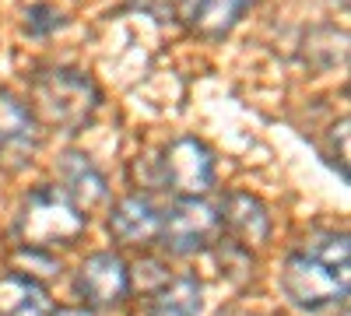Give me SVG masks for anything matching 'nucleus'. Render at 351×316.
<instances>
[{
	"instance_id": "ddd939ff",
	"label": "nucleus",
	"mask_w": 351,
	"mask_h": 316,
	"mask_svg": "<svg viewBox=\"0 0 351 316\" xmlns=\"http://www.w3.org/2000/svg\"><path fill=\"white\" fill-rule=\"evenodd\" d=\"M200 309H204V289L193 274L165 278L148 302V316H200Z\"/></svg>"
},
{
	"instance_id": "9d476101",
	"label": "nucleus",
	"mask_w": 351,
	"mask_h": 316,
	"mask_svg": "<svg viewBox=\"0 0 351 316\" xmlns=\"http://www.w3.org/2000/svg\"><path fill=\"white\" fill-rule=\"evenodd\" d=\"M162 228V211L148 197H123L109 211V236L120 246H152Z\"/></svg>"
},
{
	"instance_id": "9b49d317",
	"label": "nucleus",
	"mask_w": 351,
	"mask_h": 316,
	"mask_svg": "<svg viewBox=\"0 0 351 316\" xmlns=\"http://www.w3.org/2000/svg\"><path fill=\"white\" fill-rule=\"evenodd\" d=\"M56 176H60V190L74 200L81 211L102 204L109 197V186H106V176L99 172V165L88 158L84 151H64L60 155V165H56Z\"/></svg>"
},
{
	"instance_id": "20e7f679",
	"label": "nucleus",
	"mask_w": 351,
	"mask_h": 316,
	"mask_svg": "<svg viewBox=\"0 0 351 316\" xmlns=\"http://www.w3.org/2000/svg\"><path fill=\"white\" fill-rule=\"evenodd\" d=\"M158 239L172 256H193V253L211 250L221 239L218 208H211L204 197L176 200V204L169 208V215H162Z\"/></svg>"
},
{
	"instance_id": "dca6fc26",
	"label": "nucleus",
	"mask_w": 351,
	"mask_h": 316,
	"mask_svg": "<svg viewBox=\"0 0 351 316\" xmlns=\"http://www.w3.org/2000/svg\"><path fill=\"white\" fill-rule=\"evenodd\" d=\"M49 316H95V313L88 309V306H84V309H81V306H64V309H53Z\"/></svg>"
},
{
	"instance_id": "7ed1b4c3",
	"label": "nucleus",
	"mask_w": 351,
	"mask_h": 316,
	"mask_svg": "<svg viewBox=\"0 0 351 316\" xmlns=\"http://www.w3.org/2000/svg\"><path fill=\"white\" fill-rule=\"evenodd\" d=\"M281 292L299 309H309V313L327 309L348 295V271H337L324 260H316L306 250H295L288 253V260L281 267Z\"/></svg>"
},
{
	"instance_id": "2eb2a0df",
	"label": "nucleus",
	"mask_w": 351,
	"mask_h": 316,
	"mask_svg": "<svg viewBox=\"0 0 351 316\" xmlns=\"http://www.w3.org/2000/svg\"><path fill=\"white\" fill-rule=\"evenodd\" d=\"M60 25H64V14L53 4H32L25 11V32L28 36H49L53 28H60Z\"/></svg>"
},
{
	"instance_id": "4468645a",
	"label": "nucleus",
	"mask_w": 351,
	"mask_h": 316,
	"mask_svg": "<svg viewBox=\"0 0 351 316\" xmlns=\"http://www.w3.org/2000/svg\"><path fill=\"white\" fill-rule=\"evenodd\" d=\"M302 250L313 253L316 260H324V264L337 267V271H348L351 250H348V236H344V232H313V236L306 239Z\"/></svg>"
},
{
	"instance_id": "6e6552de",
	"label": "nucleus",
	"mask_w": 351,
	"mask_h": 316,
	"mask_svg": "<svg viewBox=\"0 0 351 316\" xmlns=\"http://www.w3.org/2000/svg\"><path fill=\"white\" fill-rule=\"evenodd\" d=\"M218 218H221V232L239 243L246 250L267 243L271 236V215H267V204L253 193H243V190H232L221 208H218Z\"/></svg>"
},
{
	"instance_id": "f3484780",
	"label": "nucleus",
	"mask_w": 351,
	"mask_h": 316,
	"mask_svg": "<svg viewBox=\"0 0 351 316\" xmlns=\"http://www.w3.org/2000/svg\"><path fill=\"white\" fill-rule=\"evenodd\" d=\"M221 316H253V313H239V309H228V313H221Z\"/></svg>"
},
{
	"instance_id": "f8f14e48",
	"label": "nucleus",
	"mask_w": 351,
	"mask_h": 316,
	"mask_svg": "<svg viewBox=\"0 0 351 316\" xmlns=\"http://www.w3.org/2000/svg\"><path fill=\"white\" fill-rule=\"evenodd\" d=\"M56 306L36 278L8 271L0 274V316H49Z\"/></svg>"
},
{
	"instance_id": "0eeeda50",
	"label": "nucleus",
	"mask_w": 351,
	"mask_h": 316,
	"mask_svg": "<svg viewBox=\"0 0 351 316\" xmlns=\"http://www.w3.org/2000/svg\"><path fill=\"white\" fill-rule=\"evenodd\" d=\"M74 289L88 309H112L130 295V271L116 253H92L77 267Z\"/></svg>"
},
{
	"instance_id": "f03ea898",
	"label": "nucleus",
	"mask_w": 351,
	"mask_h": 316,
	"mask_svg": "<svg viewBox=\"0 0 351 316\" xmlns=\"http://www.w3.org/2000/svg\"><path fill=\"white\" fill-rule=\"evenodd\" d=\"M84 225H88L84 211L60 186H36L32 193H25L14 215V236L21 246L56 250V246H74Z\"/></svg>"
},
{
	"instance_id": "39448f33",
	"label": "nucleus",
	"mask_w": 351,
	"mask_h": 316,
	"mask_svg": "<svg viewBox=\"0 0 351 316\" xmlns=\"http://www.w3.org/2000/svg\"><path fill=\"white\" fill-rule=\"evenodd\" d=\"M162 183L180 200L204 197L215 186V155H211V148L197 137L172 141V145L165 148V155H162Z\"/></svg>"
},
{
	"instance_id": "f257e3e1",
	"label": "nucleus",
	"mask_w": 351,
	"mask_h": 316,
	"mask_svg": "<svg viewBox=\"0 0 351 316\" xmlns=\"http://www.w3.org/2000/svg\"><path fill=\"white\" fill-rule=\"evenodd\" d=\"M32 109L36 120L46 123V127H56V130H81L88 120L99 112V102H102V92L99 84L88 77L84 71H74V67H49V71H39L32 77Z\"/></svg>"
},
{
	"instance_id": "423d86ee",
	"label": "nucleus",
	"mask_w": 351,
	"mask_h": 316,
	"mask_svg": "<svg viewBox=\"0 0 351 316\" xmlns=\"http://www.w3.org/2000/svg\"><path fill=\"white\" fill-rule=\"evenodd\" d=\"M39 148V120L14 92H0V169L18 172Z\"/></svg>"
},
{
	"instance_id": "1a4fd4ad",
	"label": "nucleus",
	"mask_w": 351,
	"mask_h": 316,
	"mask_svg": "<svg viewBox=\"0 0 351 316\" xmlns=\"http://www.w3.org/2000/svg\"><path fill=\"white\" fill-rule=\"evenodd\" d=\"M250 8L253 0H176V14L200 39H225Z\"/></svg>"
}]
</instances>
